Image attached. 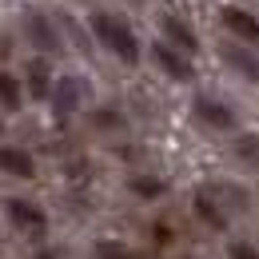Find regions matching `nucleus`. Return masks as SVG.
Listing matches in <instances>:
<instances>
[{"instance_id": "1", "label": "nucleus", "mask_w": 259, "mask_h": 259, "mask_svg": "<svg viewBox=\"0 0 259 259\" xmlns=\"http://www.w3.org/2000/svg\"><path fill=\"white\" fill-rule=\"evenodd\" d=\"M92 32H96V40L112 56H120L124 64H140V40H136V32H132L120 16L96 12V16H92Z\"/></svg>"}, {"instance_id": "2", "label": "nucleus", "mask_w": 259, "mask_h": 259, "mask_svg": "<svg viewBox=\"0 0 259 259\" xmlns=\"http://www.w3.org/2000/svg\"><path fill=\"white\" fill-rule=\"evenodd\" d=\"M8 220L24 231H32V235H44V227H48V215L28 199H8Z\"/></svg>"}, {"instance_id": "3", "label": "nucleus", "mask_w": 259, "mask_h": 259, "mask_svg": "<svg viewBox=\"0 0 259 259\" xmlns=\"http://www.w3.org/2000/svg\"><path fill=\"white\" fill-rule=\"evenodd\" d=\"M224 12V24L231 32L239 36V40H247V44H259V20L247 12V8H239V4H224L220 8Z\"/></svg>"}, {"instance_id": "4", "label": "nucleus", "mask_w": 259, "mask_h": 259, "mask_svg": "<svg viewBox=\"0 0 259 259\" xmlns=\"http://www.w3.org/2000/svg\"><path fill=\"white\" fill-rule=\"evenodd\" d=\"M152 56H156V64H160L171 80H192V76H195L192 60H188V56H180L171 44H156V48H152Z\"/></svg>"}, {"instance_id": "5", "label": "nucleus", "mask_w": 259, "mask_h": 259, "mask_svg": "<svg viewBox=\"0 0 259 259\" xmlns=\"http://www.w3.org/2000/svg\"><path fill=\"white\" fill-rule=\"evenodd\" d=\"M52 108L60 112V116H72L76 108H80V96H84V88L72 80V76H60V80H52Z\"/></svg>"}, {"instance_id": "6", "label": "nucleus", "mask_w": 259, "mask_h": 259, "mask_svg": "<svg viewBox=\"0 0 259 259\" xmlns=\"http://www.w3.org/2000/svg\"><path fill=\"white\" fill-rule=\"evenodd\" d=\"M195 116H199V120H203L207 128H220V132L235 128V112H231L227 104H220V100L199 96V100H195Z\"/></svg>"}, {"instance_id": "7", "label": "nucleus", "mask_w": 259, "mask_h": 259, "mask_svg": "<svg viewBox=\"0 0 259 259\" xmlns=\"http://www.w3.org/2000/svg\"><path fill=\"white\" fill-rule=\"evenodd\" d=\"M28 40H32L40 52H56V48H60L56 28H52V20H48L44 12H28Z\"/></svg>"}, {"instance_id": "8", "label": "nucleus", "mask_w": 259, "mask_h": 259, "mask_svg": "<svg viewBox=\"0 0 259 259\" xmlns=\"http://www.w3.org/2000/svg\"><path fill=\"white\" fill-rule=\"evenodd\" d=\"M0 171L20 176V180H32V176H36V163H32V156L20 152V148H0Z\"/></svg>"}, {"instance_id": "9", "label": "nucleus", "mask_w": 259, "mask_h": 259, "mask_svg": "<svg viewBox=\"0 0 259 259\" xmlns=\"http://www.w3.org/2000/svg\"><path fill=\"white\" fill-rule=\"evenodd\" d=\"M163 36H167L171 48H184V52H195V48H199V36H195L184 20H176V16H163Z\"/></svg>"}, {"instance_id": "10", "label": "nucleus", "mask_w": 259, "mask_h": 259, "mask_svg": "<svg viewBox=\"0 0 259 259\" xmlns=\"http://www.w3.org/2000/svg\"><path fill=\"white\" fill-rule=\"evenodd\" d=\"M28 92L36 100H48V92H52V68H48L44 56H36L32 64H28Z\"/></svg>"}, {"instance_id": "11", "label": "nucleus", "mask_w": 259, "mask_h": 259, "mask_svg": "<svg viewBox=\"0 0 259 259\" xmlns=\"http://www.w3.org/2000/svg\"><path fill=\"white\" fill-rule=\"evenodd\" d=\"M224 60L231 68H239V72H247L251 80H259V60L251 56V52H243V48H235V44H231V48H224Z\"/></svg>"}, {"instance_id": "12", "label": "nucleus", "mask_w": 259, "mask_h": 259, "mask_svg": "<svg viewBox=\"0 0 259 259\" xmlns=\"http://www.w3.org/2000/svg\"><path fill=\"white\" fill-rule=\"evenodd\" d=\"M20 104V80L0 72V108H16Z\"/></svg>"}, {"instance_id": "13", "label": "nucleus", "mask_w": 259, "mask_h": 259, "mask_svg": "<svg viewBox=\"0 0 259 259\" xmlns=\"http://www.w3.org/2000/svg\"><path fill=\"white\" fill-rule=\"evenodd\" d=\"M96 255H100V259H140V255H132L128 247H120V243H100Z\"/></svg>"}, {"instance_id": "14", "label": "nucleus", "mask_w": 259, "mask_h": 259, "mask_svg": "<svg viewBox=\"0 0 259 259\" xmlns=\"http://www.w3.org/2000/svg\"><path fill=\"white\" fill-rule=\"evenodd\" d=\"M132 192L136 195H160V180H132Z\"/></svg>"}, {"instance_id": "15", "label": "nucleus", "mask_w": 259, "mask_h": 259, "mask_svg": "<svg viewBox=\"0 0 259 259\" xmlns=\"http://www.w3.org/2000/svg\"><path fill=\"white\" fill-rule=\"evenodd\" d=\"M239 156H247V160L259 163V136H243V140H239Z\"/></svg>"}, {"instance_id": "16", "label": "nucleus", "mask_w": 259, "mask_h": 259, "mask_svg": "<svg viewBox=\"0 0 259 259\" xmlns=\"http://www.w3.org/2000/svg\"><path fill=\"white\" fill-rule=\"evenodd\" d=\"M231 259H259V251L251 243H231Z\"/></svg>"}, {"instance_id": "17", "label": "nucleus", "mask_w": 259, "mask_h": 259, "mask_svg": "<svg viewBox=\"0 0 259 259\" xmlns=\"http://www.w3.org/2000/svg\"><path fill=\"white\" fill-rule=\"evenodd\" d=\"M40 259H52V255H48V251H44V255H40Z\"/></svg>"}]
</instances>
